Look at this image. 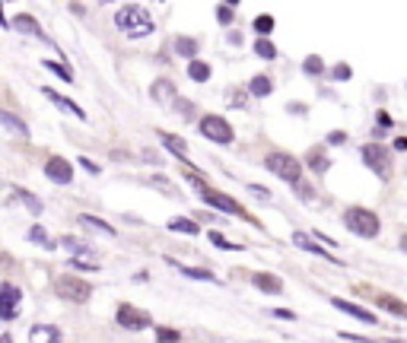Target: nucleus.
I'll list each match as a JSON object with an SVG mask.
<instances>
[{
    "label": "nucleus",
    "instance_id": "obj_1",
    "mask_svg": "<svg viewBox=\"0 0 407 343\" xmlns=\"http://www.w3.org/2000/svg\"><path fill=\"white\" fill-rule=\"evenodd\" d=\"M115 26H118V32H124L128 38H147V35H153V29H156L150 10L140 7V3L121 7L118 13H115Z\"/></svg>",
    "mask_w": 407,
    "mask_h": 343
},
{
    "label": "nucleus",
    "instance_id": "obj_2",
    "mask_svg": "<svg viewBox=\"0 0 407 343\" xmlns=\"http://www.w3.org/2000/svg\"><path fill=\"white\" fill-rule=\"evenodd\" d=\"M264 169L274 172L277 178L290 181V185L299 187V178H302V162L296 156H290V153H280V149H274V153H267L264 156Z\"/></svg>",
    "mask_w": 407,
    "mask_h": 343
},
{
    "label": "nucleus",
    "instance_id": "obj_3",
    "mask_svg": "<svg viewBox=\"0 0 407 343\" xmlns=\"http://www.w3.org/2000/svg\"><path fill=\"white\" fill-rule=\"evenodd\" d=\"M344 226L360 239H376L379 235V217L366 207H347L344 210Z\"/></svg>",
    "mask_w": 407,
    "mask_h": 343
},
{
    "label": "nucleus",
    "instance_id": "obj_4",
    "mask_svg": "<svg viewBox=\"0 0 407 343\" xmlns=\"http://www.w3.org/2000/svg\"><path fill=\"white\" fill-rule=\"evenodd\" d=\"M188 178L197 185V191H201V197H204V201H207V203H210V207L223 210V213H233V217H239V219H251L249 213H245V207H242V203H235L233 197H226V194H219L217 187H210V185H207V181H201V178H197V175H194V172H191ZM251 223H255V219H251Z\"/></svg>",
    "mask_w": 407,
    "mask_h": 343
},
{
    "label": "nucleus",
    "instance_id": "obj_5",
    "mask_svg": "<svg viewBox=\"0 0 407 343\" xmlns=\"http://www.w3.org/2000/svg\"><path fill=\"white\" fill-rule=\"evenodd\" d=\"M54 292H58L60 299H67V302H76V306H80V302H86V299L92 296V286L76 274H60L58 280H54Z\"/></svg>",
    "mask_w": 407,
    "mask_h": 343
},
{
    "label": "nucleus",
    "instance_id": "obj_6",
    "mask_svg": "<svg viewBox=\"0 0 407 343\" xmlns=\"http://www.w3.org/2000/svg\"><path fill=\"white\" fill-rule=\"evenodd\" d=\"M197 131H201V134L207 137L210 143H219V147H229V143L235 140L229 121L219 118V115H204V118L197 121Z\"/></svg>",
    "mask_w": 407,
    "mask_h": 343
},
{
    "label": "nucleus",
    "instance_id": "obj_7",
    "mask_svg": "<svg viewBox=\"0 0 407 343\" xmlns=\"http://www.w3.org/2000/svg\"><path fill=\"white\" fill-rule=\"evenodd\" d=\"M363 162L369 165L376 175H382V178L392 175V153L382 149L379 143H366V147H363Z\"/></svg>",
    "mask_w": 407,
    "mask_h": 343
},
{
    "label": "nucleus",
    "instance_id": "obj_8",
    "mask_svg": "<svg viewBox=\"0 0 407 343\" xmlns=\"http://www.w3.org/2000/svg\"><path fill=\"white\" fill-rule=\"evenodd\" d=\"M118 324L121 328H128V331H144L153 324V318L144 312V308H137V306H118Z\"/></svg>",
    "mask_w": 407,
    "mask_h": 343
},
{
    "label": "nucleus",
    "instance_id": "obj_9",
    "mask_svg": "<svg viewBox=\"0 0 407 343\" xmlns=\"http://www.w3.org/2000/svg\"><path fill=\"white\" fill-rule=\"evenodd\" d=\"M19 299H23V292L16 290L13 283H0V315H3V321L16 318V312H19Z\"/></svg>",
    "mask_w": 407,
    "mask_h": 343
},
{
    "label": "nucleus",
    "instance_id": "obj_10",
    "mask_svg": "<svg viewBox=\"0 0 407 343\" xmlns=\"http://www.w3.org/2000/svg\"><path fill=\"white\" fill-rule=\"evenodd\" d=\"M45 175L54 181V185H70V181H74V165H70L64 156H51L45 165Z\"/></svg>",
    "mask_w": 407,
    "mask_h": 343
},
{
    "label": "nucleus",
    "instance_id": "obj_11",
    "mask_svg": "<svg viewBox=\"0 0 407 343\" xmlns=\"http://www.w3.org/2000/svg\"><path fill=\"white\" fill-rule=\"evenodd\" d=\"M293 245H296V248H302V251L318 254V258H324V261H331V264H338V267H340V261L334 258L331 251H328V248L315 245V235H306V232H293Z\"/></svg>",
    "mask_w": 407,
    "mask_h": 343
},
{
    "label": "nucleus",
    "instance_id": "obj_12",
    "mask_svg": "<svg viewBox=\"0 0 407 343\" xmlns=\"http://www.w3.org/2000/svg\"><path fill=\"white\" fill-rule=\"evenodd\" d=\"M331 306H334V308H340V312H347L350 318L363 321V324H379V321H376V315H372L369 308L356 306V302H344V299H331Z\"/></svg>",
    "mask_w": 407,
    "mask_h": 343
},
{
    "label": "nucleus",
    "instance_id": "obj_13",
    "mask_svg": "<svg viewBox=\"0 0 407 343\" xmlns=\"http://www.w3.org/2000/svg\"><path fill=\"white\" fill-rule=\"evenodd\" d=\"M29 343H64V337L54 324H35L29 331Z\"/></svg>",
    "mask_w": 407,
    "mask_h": 343
},
{
    "label": "nucleus",
    "instance_id": "obj_14",
    "mask_svg": "<svg viewBox=\"0 0 407 343\" xmlns=\"http://www.w3.org/2000/svg\"><path fill=\"white\" fill-rule=\"evenodd\" d=\"M42 92H45V96L51 99V102L58 105V108H64V112H70V115H74V118L86 121V112H83V108H80V105H76V102H70V99H64L58 90H51V86H45V90H42Z\"/></svg>",
    "mask_w": 407,
    "mask_h": 343
},
{
    "label": "nucleus",
    "instance_id": "obj_15",
    "mask_svg": "<svg viewBox=\"0 0 407 343\" xmlns=\"http://www.w3.org/2000/svg\"><path fill=\"white\" fill-rule=\"evenodd\" d=\"M159 140L166 143L169 153H175V156H178L181 162H185V169H194V165H191V159H188V149H185V140H181V137L166 134V131H163V134H159Z\"/></svg>",
    "mask_w": 407,
    "mask_h": 343
},
{
    "label": "nucleus",
    "instance_id": "obj_16",
    "mask_svg": "<svg viewBox=\"0 0 407 343\" xmlns=\"http://www.w3.org/2000/svg\"><path fill=\"white\" fill-rule=\"evenodd\" d=\"M376 306L385 308V312L398 315V318H407V302H401V299L392 296V292H379V296H376Z\"/></svg>",
    "mask_w": 407,
    "mask_h": 343
},
{
    "label": "nucleus",
    "instance_id": "obj_17",
    "mask_svg": "<svg viewBox=\"0 0 407 343\" xmlns=\"http://www.w3.org/2000/svg\"><path fill=\"white\" fill-rule=\"evenodd\" d=\"M13 26H16V29H19V32H26V35H35L38 42H48V35H45V32H42V26L35 23V16H29V13H19V16H16V19H13Z\"/></svg>",
    "mask_w": 407,
    "mask_h": 343
},
{
    "label": "nucleus",
    "instance_id": "obj_18",
    "mask_svg": "<svg viewBox=\"0 0 407 343\" xmlns=\"http://www.w3.org/2000/svg\"><path fill=\"white\" fill-rule=\"evenodd\" d=\"M306 165H309L312 172H318V175H324V172L331 169V162H328V156H324L322 147H312L309 153H306Z\"/></svg>",
    "mask_w": 407,
    "mask_h": 343
},
{
    "label": "nucleus",
    "instance_id": "obj_19",
    "mask_svg": "<svg viewBox=\"0 0 407 343\" xmlns=\"http://www.w3.org/2000/svg\"><path fill=\"white\" fill-rule=\"evenodd\" d=\"M251 283L258 286V290H264V292H271V296H277L280 290H283V283H280V276H274V274H255L251 276Z\"/></svg>",
    "mask_w": 407,
    "mask_h": 343
},
{
    "label": "nucleus",
    "instance_id": "obj_20",
    "mask_svg": "<svg viewBox=\"0 0 407 343\" xmlns=\"http://www.w3.org/2000/svg\"><path fill=\"white\" fill-rule=\"evenodd\" d=\"M166 264H172L178 274L191 276V280H210V283H217V274H210V270H201V267H185V264H178L175 258H166Z\"/></svg>",
    "mask_w": 407,
    "mask_h": 343
},
{
    "label": "nucleus",
    "instance_id": "obj_21",
    "mask_svg": "<svg viewBox=\"0 0 407 343\" xmlns=\"http://www.w3.org/2000/svg\"><path fill=\"white\" fill-rule=\"evenodd\" d=\"M0 124L7 127L10 134H16V137H23V140H29V127L23 124V121L16 118L13 112H0Z\"/></svg>",
    "mask_w": 407,
    "mask_h": 343
},
{
    "label": "nucleus",
    "instance_id": "obj_22",
    "mask_svg": "<svg viewBox=\"0 0 407 343\" xmlns=\"http://www.w3.org/2000/svg\"><path fill=\"white\" fill-rule=\"evenodd\" d=\"M76 219H80V226H83V229H92V232H99V235H108V239L115 235V229H112V226H108V223H102L99 217H90V213H80Z\"/></svg>",
    "mask_w": 407,
    "mask_h": 343
},
{
    "label": "nucleus",
    "instance_id": "obj_23",
    "mask_svg": "<svg viewBox=\"0 0 407 343\" xmlns=\"http://www.w3.org/2000/svg\"><path fill=\"white\" fill-rule=\"evenodd\" d=\"M249 92H251V96H258V99L271 96V92H274V83H271V76H264V74L251 76V83H249Z\"/></svg>",
    "mask_w": 407,
    "mask_h": 343
},
{
    "label": "nucleus",
    "instance_id": "obj_24",
    "mask_svg": "<svg viewBox=\"0 0 407 343\" xmlns=\"http://www.w3.org/2000/svg\"><path fill=\"white\" fill-rule=\"evenodd\" d=\"M169 229L181 232V235H197V232H201V226H197L194 219H188V217H175V219H169Z\"/></svg>",
    "mask_w": 407,
    "mask_h": 343
},
{
    "label": "nucleus",
    "instance_id": "obj_25",
    "mask_svg": "<svg viewBox=\"0 0 407 343\" xmlns=\"http://www.w3.org/2000/svg\"><path fill=\"white\" fill-rule=\"evenodd\" d=\"M188 76L194 83H207V80H210V64H207V60H191V64H188Z\"/></svg>",
    "mask_w": 407,
    "mask_h": 343
},
{
    "label": "nucleus",
    "instance_id": "obj_26",
    "mask_svg": "<svg viewBox=\"0 0 407 343\" xmlns=\"http://www.w3.org/2000/svg\"><path fill=\"white\" fill-rule=\"evenodd\" d=\"M175 51H178L181 58L197 60L194 58V54H197V42H194V38H188V35H181V38H175Z\"/></svg>",
    "mask_w": 407,
    "mask_h": 343
},
{
    "label": "nucleus",
    "instance_id": "obj_27",
    "mask_svg": "<svg viewBox=\"0 0 407 343\" xmlns=\"http://www.w3.org/2000/svg\"><path fill=\"white\" fill-rule=\"evenodd\" d=\"M60 248H67L70 254H74V258H83V254H92V248L86 245V242H80V239H60Z\"/></svg>",
    "mask_w": 407,
    "mask_h": 343
},
{
    "label": "nucleus",
    "instance_id": "obj_28",
    "mask_svg": "<svg viewBox=\"0 0 407 343\" xmlns=\"http://www.w3.org/2000/svg\"><path fill=\"white\" fill-rule=\"evenodd\" d=\"M26 239H29V242H35V245H42V248H58V245H54V242H51V235H48V232L42 229V226H38V223L29 229V235H26Z\"/></svg>",
    "mask_w": 407,
    "mask_h": 343
},
{
    "label": "nucleus",
    "instance_id": "obj_29",
    "mask_svg": "<svg viewBox=\"0 0 407 343\" xmlns=\"http://www.w3.org/2000/svg\"><path fill=\"white\" fill-rule=\"evenodd\" d=\"M255 54H258V58H264V60H274V58H277V45H274V42H267V38H258V42H255Z\"/></svg>",
    "mask_w": 407,
    "mask_h": 343
},
{
    "label": "nucleus",
    "instance_id": "obj_30",
    "mask_svg": "<svg viewBox=\"0 0 407 343\" xmlns=\"http://www.w3.org/2000/svg\"><path fill=\"white\" fill-rule=\"evenodd\" d=\"M169 96H172V83H169V80H156V83H153V99H156V102H169Z\"/></svg>",
    "mask_w": 407,
    "mask_h": 343
},
{
    "label": "nucleus",
    "instance_id": "obj_31",
    "mask_svg": "<svg viewBox=\"0 0 407 343\" xmlns=\"http://www.w3.org/2000/svg\"><path fill=\"white\" fill-rule=\"evenodd\" d=\"M42 67L54 70V74H58L64 83H74V74H70V70H67V64H58V60H42Z\"/></svg>",
    "mask_w": 407,
    "mask_h": 343
},
{
    "label": "nucleus",
    "instance_id": "obj_32",
    "mask_svg": "<svg viewBox=\"0 0 407 343\" xmlns=\"http://www.w3.org/2000/svg\"><path fill=\"white\" fill-rule=\"evenodd\" d=\"M210 242H213L217 248H223V251H242V245H229V239L223 235V232H217V229L210 232Z\"/></svg>",
    "mask_w": 407,
    "mask_h": 343
},
{
    "label": "nucleus",
    "instance_id": "obj_33",
    "mask_svg": "<svg viewBox=\"0 0 407 343\" xmlns=\"http://www.w3.org/2000/svg\"><path fill=\"white\" fill-rule=\"evenodd\" d=\"M274 29V16L271 13H264V16H258V19H255V32H258V35H267V32H271Z\"/></svg>",
    "mask_w": 407,
    "mask_h": 343
},
{
    "label": "nucleus",
    "instance_id": "obj_34",
    "mask_svg": "<svg viewBox=\"0 0 407 343\" xmlns=\"http://www.w3.org/2000/svg\"><path fill=\"white\" fill-rule=\"evenodd\" d=\"M302 67H306V74H309V76H318V74L324 70V64H322V58H318V54H309Z\"/></svg>",
    "mask_w": 407,
    "mask_h": 343
},
{
    "label": "nucleus",
    "instance_id": "obj_35",
    "mask_svg": "<svg viewBox=\"0 0 407 343\" xmlns=\"http://www.w3.org/2000/svg\"><path fill=\"white\" fill-rule=\"evenodd\" d=\"M19 197H23V203L32 210V213H35V217L42 213V201H38V197L32 194V191H19Z\"/></svg>",
    "mask_w": 407,
    "mask_h": 343
},
{
    "label": "nucleus",
    "instance_id": "obj_36",
    "mask_svg": "<svg viewBox=\"0 0 407 343\" xmlns=\"http://www.w3.org/2000/svg\"><path fill=\"white\" fill-rule=\"evenodd\" d=\"M156 340L159 343H178L181 334L178 331H169V328H156Z\"/></svg>",
    "mask_w": 407,
    "mask_h": 343
},
{
    "label": "nucleus",
    "instance_id": "obj_37",
    "mask_svg": "<svg viewBox=\"0 0 407 343\" xmlns=\"http://www.w3.org/2000/svg\"><path fill=\"white\" fill-rule=\"evenodd\" d=\"M217 19H219V26L233 23V3H229V7H226V3H219V7H217Z\"/></svg>",
    "mask_w": 407,
    "mask_h": 343
},
{
    "label": "nucleus",
    "instance_id": "obj_38",
    "mask_svg": "<svg viewBox=\"0 0 407 343\" xmlns=\"http://www.w3.org/2000/svg\"><path fill=\"white\" fill-rule=\"evenodd\" d=\"M226 105H235V108H242V105H245V96H242V90H229L226 92Z\"/></svg>",
    "mask_w": 407,
    "mask_h": 343
},
{
    "label": "nucleus",
    "instance_id": "obj_39",
    "mask_svg": "<svg viewBox=\"0 0 407 343\" xmlns=\"http://www.w3.org/2000/svg\"><path fill=\"white\" fill-rule=\"evenodd\" d=\"M70 264H74L76 270H99L96 261H83V258H70Z\"/></svg>",
    "mask_w": 407,
    "mask_h": 343
},
{
    "label": "nucleus",
    "instance_id": "obj_40",
    "mask_svg": "<svg viewBox=\"0 0 407 343\" xmlns=\"http://www.w3.org/2000/svg\"><path fill=\"white\" fill-rule=\"evenodd\" d=\"M153 185L163 187V191H169V194H175V185H172V181H166L163 175H156V178H153Z\"/></svg>",
    "mask_w": 407,
    "mask_h": 343
},
{
    "label": "nucleus",
    "instance_id": "obj_41",
    "mask_svg": "<svg viewBox=\"0 0 407 343\" xmlns=\"http://www.w3.org/2000/svg\"><path fill=\"white\" fill-rule=\"evenodd\" d=\"M251 194H255L258 201H271V191H267V187H261V185H251Z\"/></svg>",
    "mask_w": 407,
    "mask_h": 343
},
{
    "label": "nucleus",
    "instance_id": "obj_42",
    "mask_svg": "<svg viewBox=\"0 0 407 343\" xmlns=\"http://www.w3.org/2000/svg\"><path fill=\"white\" fill-rule=\"evenodd\" d=\"M334 80H350V67H347V64H338V67H334Z\"/></svg>",
    "mask_w": 407,
    "mask_h": 343
},
{
    "label": "nucleus",
    "instance_id": "obj_43",
    "mask_svg": "<svg viewBox=\"0 0 407 343\" xmlns=\"http://www.w3.org/2000/svg\"><path fill=\"white\" fill-rule=\"evenodd\" d=\"M376 124L382 127V131H388V127H392V115H385V112H379L376 115Z\"/></svg>",
    "mask_w": 407,
    "mask_h": 343
},
{
    "label": "nucleus",
    "instance_id": "obj_44",
    "mask_svg": "<svg viewBox=\"0 0 407 343\" xmlns=\"http://www.w3.org/2000/svg\"><path fill=\"white\" fill-rule=\"evenodd\" d=\"M271 315H274V318H283V321H293V318H296V315H293V312H287V308H274Z\"/></svg>",
    "mask_w": 407,
    "mask_h": 343
},
{
    "label": "nucleus",
    "instance_id": "obj_45",
    "mask_svg": "<svg viewBox=\"0 0 407 343\" xmlns=\"http://www.w3.org/2000/svg\"><path fill=\"white\" fill-rule=\"evenodd\" d=\"M80 165H83V169L90 172V175H99V165H96V162H90V159H80Z\"/></svg>",
    "mask_w": 407,
    "mask_h": 343
},
{
    "label": "nucleus",
    "instance_id": "obj_46",
    "mask_svg": "<svg viewBox=\"0 0 407 343\" xmlns=\"http://www.w3.org/2000/svg\"><path fill=\"white\" fill-rule=\"evenodd\" d=\"M315 239H318V242H324V245H331V248H334V245H338V242H334V239H331V235H324V232H315Z\"/></svg>",
    "mask_w": 407,
    "mask_h": 343
},
{
    "label": "nucleus",
    "instance_id": "obj_47",
    "mask_svg": "<svg viewBox=\"0 0 407 343\" xmlns=\"http://www.w3.org/2000/svg\"><path fill=\"white\" fill-rule=\"evenodd\" d=\"M394 149H407V137H398V140H394Z\"/></svg>",
    "mask_w": 407,
    "mask_h": 343
},
{
    "label": "nucleus",
    "instance_id": "obj_48",
    "mask_svg": "<svg viewBox=\"0 0 407 343\" xmlns=\"http://www.w3.org/2000/svg\"><path fill=\"white\" fill-rule=\"evenodd\" d=\"M0 343H13V337H10V334H3V340H0Z\"/></svg>",
    "mask_w": 407,
    "mask_h": 343
},
{
    "label": "nucleus",
    "instance_id": "obj_49",
    "mask_svg": "<svg viewBox=\"0 0 407 343\" xmlns=\"http://www.w3.org/2000/svg\"><path fill=\"white\" fill-rule=\"evenodd\" d=\"M401 248H404V251H407V235H404V239H401Z\"/></svg>",
    "mask_w": 407,
    "mask_h": 343
}]
</instances>
